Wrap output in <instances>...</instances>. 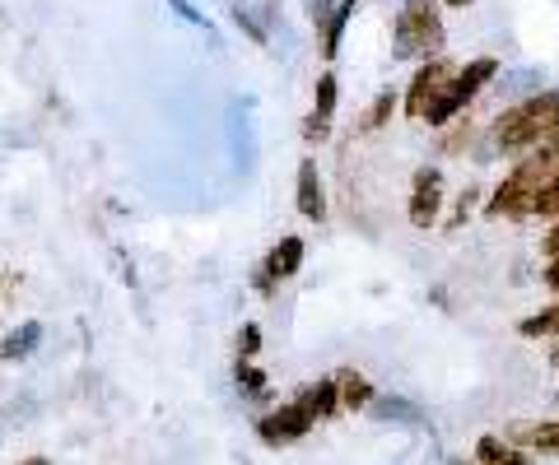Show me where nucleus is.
I'll list each match as a JSON object with an SVG mask.
<instances>
[{
  "mask_svg": "<svg viewBox=\"0 0 559 465\" xmlns=\"http://www.w3.org/2000/svg\"><path fill=\"white\" fill-rule=\"evenodd\" d=\"M559 173V145L541 140L536 149H527L518 159V168L494 186V196L485 200V219H527L536 214V196L541 186Z\"/></svg>",
  "mask_w": 559,
  "mask_h": 465,
  "instance_id": "1",
  "label": "nucleus"
},
{
  "mask_svg": "<svg viewBox=\"0 0 559 465\" xmlns=\"http://www.w3.org/2000/svg\"><path fill=\"white\" fill-rule=\"evenodd\" d=\"M559 126V89H541L522 98L494 121V149L499 154H527Z\"/></svg>",
  "mask_w": 559,
  "mask_h": 465,
  "instance_id": "2",
  "label": "nucleus"
},
{
  "mask_svg": "<svg viewBox=\"0 0 559 465\" xmlns=\"http://www.w3.org/2000/svg\"><path fill=\"white\" fill-rule=\"evenodd\" d=\"M494 75H499V61H494V56H480V61L462 66L448 84H443V93H438L434 103H429L424 121H429V126H448V121L457 117V112H462V107L471 103V98H476V93L485 89V84H490Z\"/></svg>",
  "mask_w": 559,
  "mask_h": 465,
  "instance_id": "3",
  "label": "nucleus"
},
{
  "mask_svg": "<svg viewBox=\"0 0 559 465\" xmlns=\"http://www.w3.org/2000/svg\"><path fill=\"white\" fill-rule=\"evenodd\" d=\"M443 42V19L429 0H406V10L396 14L392 52L396 56H429Z\"/></svg>",
  "mask_w": 559,
  "mask_h": 465,
  "instance_id": "4",
  "label": "nucleus"
},
{
  "mask_svg": "<svg viewBox=\"0 0 559 465\" xmlns=\"http://www.w3.org/2000/svg\"><path fill=\"white\" fill-rule=\"evenodd\" d=\"M457 75V66H448V61H424V70H415V80H410V93H406V117L424 121V112H429V103H434L438 93H443V84Z\"/></svg>",
  "mask_w": 559,
  "mask_h": 465,
  "instance_id": "5",
  "label": "nucleus"
},
{
  "mask_svg": "<svg viewBox=\"0 0 559 465\" xmlns=\"http://www.w3.org/2000/svg\"><path fill=\"white\" fill-rule=\"evenodd\" d=\"M313 424H317V419L303 410L299 400H294V405H280V410L266 414V419L257 424V433H261V442H271V447H285V442H299Z\"/></svg>",
  "mask_w": 559,
  "mask_h": 465,
  "instance_id": "6",
  "label": "nucleus"
},
{
  "mask_svg": "<svg viewBox=\"0 0 559 465\" xmlns=\"http://www.w3.org/2000/svg\"><path fill=\"white\" fill-rule=\"evenodd\" d=\"M438 205H443V177H438V168H420L415 173V186H410V224L415 228H429L438 219Z\"/></svg>",
  "mask_w": 559,
  "mask_h": 465,
  "instance_id": "7",
  "label": "nucleus"
},
{
  "mask_svg": "<svg viewBox=\"0 0 559 465\" xmlns=\"http://www.w3.org/2000/svg\"><path fill=\"white\" fill-rule=\"evenodd\" d=\"M299 214L303 219H327V191H322V173H317V163L313 159H303L299 163Z\"/></svg>",
  "mask_w": 559,
  "mask_h": 465,
  "instance_id": "8",
  "label": "nucleus"
},
{
  "mask_svg": "<svg viewBox=\"0 0 559 465\" xmlns=\"http://www.w3.org/2000/svg\"><path fill=\"white\" fill-rule=\"evenodd\" d=\"M331 117H336V75H322V80H317L313 117L303 121V135H308V140H322V135L331 131Z\"/></svg>",
  "mask_w": 559,
  "mask_h": 465,
  "instance_id": "9",
  "label": "nucleus"
},
{
  "mask_svg": "<svg viewBox=\"0 0 559 465\" xmlns=\"http://www.w3.org/2000/svg\"><path fill=\"white\" fill-rule=\"evenodd\" d=\"M303 266V238H280L266 256V279L261 284H271V279H289L294 270Z\"/></svg>",
  "mask_w": 559,
  "mask_h": 465,
  "instance_id": "10",
  "label": "nucleus"
},
{
  "mask_svg": "<svg viewBox=\"0 0 559 465\" xmlns=\"http://www.w3.org/2000/svg\"><path fill=\"white\" fill-rule=\"evenodd\" d=\"M38 345H42V326H38V321H24L14 335H5V340H0V359H5V363L28 359Z\"/></svg>",
  "mask_w": 559,
  "mask_h": 465,
  "instance_id": "11",
  "label": "nucleus"
},
{
  "mask_svg": "<svg viewBox=\"0 0 559 465\" xmlns=\"http://www.w3.org/2000/svg\"><path fill=\"white\" fill-rule=\"evenodd\" d=\"M299 405H303L308 414H313V419H327V414L341 410V386H336V382H317V386H308V391L299 396Z\"/></svg>",
  "mask_w": 559,
  "mask_h": 465,
  "instance_id": "12",
  "label": "nucleus"
},
{
  "mask_svg": "<svg viewBox=\"0 0 559 465\" xmlns=\"http://www.w3.org/2000/svg\"><path fill=\"white\" fill-rule=\"evenodd\" d=\"M336 386H341V405H345V410H369V405H373L369 377H359L355 368H345L341 377H336Z\"/></svg>",
  "mask_w": 559,
  "mask_h": 465,
  "instance_id": "13",
  "label": "nucleus"
},
{
  "mask_svg": "<svg viewBox=\"0 0 559 465\" xmlns=\"http://www.w3.org/2000/svg\"><path fill=\"white\" fill-rule=\"evenodd\" d=\"M373 414H378V419H387V424H424V414L415 410V405H410L406 396H373V405H369Z\"/></svg>",
  "mask_w": 559,
  "mask_h": 465,
  "instance_id": "14",
  "label": "nucleus"
},
{
  "mask_svg": "<svg viewBox=\"0 0 559 465\" xmlns=\"http://www.w3.org/2000/svg\"><path fill=\"white\" fill-rule=\"evenodd\" d=\"M476 456L485 465H527V452H518L513 442H504V438H480L476 442Z\"/></svg>",
  "mask_w": 559,
  "mask_h": 465,
  "instance_id": "15",
  "label": "nucleus"
},
{
  "mask_svg": "<svg viewBox=\"0 0 559 465\" xmlns=\"http://www.w3.org/2000/svg\"><path fill=\"white\" fill-rule=\"evenodd\" d=\"M355 10H359V0H341V5H336V14H331V24L322 28V52H327V61L341 52L345 24H350V14H355Z\"/></svg>",
  "mask_w": 559,
  "mask_h": 465,
  "instance_id": "16",
  "label": "nucleus"
},
{
  "mask_svg": "<svg viewBox=\"0 0 559 465\" xmlns=\"http://www.w3.org/2000/svg\"><path fill=\"white\" fill-rule=\"evenodd\" d=\"M513 438H522L527 447H536V452H559V419L555 424H518Z\"/></svg>",
  "mask_w": 559,
  "mask_h": 465,
  "instance_id": "17",
  "label": "nucleus"
},
{
  "mask_svg": "<svg viewBox=\"0 0 559 465\" xmlns=\"http://www.w3.org/2000/svg\"><path fill=\"white\" fill-rule=\"evenodd\" d=\"M522 340H546V335H559V303L555 307H541L536 317H527L518 326Z\"/></svg>",
  "mask_w": 559,
  "mask_h": 465,
  "instance_id": "18",
  "label": "nucleus"
},
{
  "mask_svg": "<svg viewBox=\"0 0 559 465\" xmlns=\"http://www.w3.org/2000/svg\"><path fill=\"white\" fill-rule=\"evenodd\" d=\"M392 107H396V93H392V89H382L378 98H373V107L364 112V121H359V131H378L382 121L392 117Z\"/></svg>",
  "mask_w": 559,
  "mask_h": 465,
  "instance_id": "19",
  "label": "nucleus"
},
{
  "mask_svg": "<svg viewBox=\"0 0 559 465\" xmlns=\"http://www.w3.org/2000/svg\"><path fill=\"white\" fill-rule=\"evenodd\" d=\"M536 214H541V219H559V173L541 186V196H536Z\"/></svg>",
  "mask_w": 559,
  "mask_h": 465,
  "instance_id": "20",
  "label": "nucleus"
},
{
  "mask_svg": "<svg viewBox=\"0 0 559 465\" xmlns=\"http://www.w3.org/2000/svg\"><path fill=\"white\" fill-rule=\"evenodd\" d=\"M238 382H243L247 391H261V372L252 368V363H238Z\"/></svg>",
  "mask_w": 559,
  "mask_h": 465,
  "instance_id": "21",
  "label": "nucleus"
},
{
  "mask_svg": "<svg viewBox=\"0 0 559 465\" xmlns=\"http://www.w3.org/2000/svg\"><path fill=\"white\" fill-rule=\"evenodd\" d=\"M471 210H476V191H466V196L457 200V219H452V228L466 224V219H471Z\"/></svg>",
  "mask_w": 559,
  "mask_h": 465,
  "instance_id": "22",
  "label": "nucleus"
},
{
  "mask_svg": "<svg viewBox=\"0 0 559 465\" xmlns=\"http://www.w3.org/2000/svg\"><path fill=\"white\" fill-rule=\"evenodd\" d=\"M168 5H173V10H178L182 19H191V24H205V19H201V14H196V10H191L187 0H168Z\"/></svg>",
  "mask_w": 559,
  "mask_h": 465,
  "instance_id": "23",
  "label": "nucleus"
},
{
  "mask_svg": "<svg viewBox=\"0 0 559 465\" xmlns=\"http://www.w3.org/2000/svg\"><path fill=\"white\" fill-rule=\"evenodd\" d=\"M546 284H550V289L559 293V252H555V256H550V261H546Z\"/></svg>",
  "mask_w": 559,
  "mask_h": 465,
  "instance_id": "24",
  "label": "nucleus"
},
{
  "mask_svg": "<svg viewBox=\"0 0 559 465\" xmlns=\"http://www.w3.org/2000/svg\"><path fill=\"white\" fill-rule=\"evenodd\" d=\"M261 345V335H257V326H243V354H252V349Z\"/></svg>",
  "mask_w": 559,
  "mask_h": 465,
  "instance_id": "25",
  "label": "nucleus"
},
{
  "mask_svg": "<svg viewBox=\"0 0 559 465\" xmlns=\"http://www.w3.org/2000/svg\"><path fill=\"white\" fill-rule=\"evenodd\" d=\"M443 5H452V10H466V5H471V0H443Z\"/></svg>",
  "mask_w": 559,
  "mask_h": 465,
  "instance_id": "26",
  "label": "nucleus"
},
{
  "mask_svg": "<svg viewBox=\"0 0 559 465\" xmlns=\"http://www.w3.org/2000/svg\"><path fill=\"white\" fill-rule=\"evenodd\" d=\"M19 465H52V461H42V456H28V461H19Z\"/></svg>",
  "mask_w": 559,
  "mask_h": 465,
  "instance_id": "27",
  "label": "nucleus"
}]
</instances>
